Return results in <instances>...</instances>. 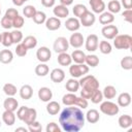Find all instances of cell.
<instances>
[{"mask_svg":"<svg viewBox=\"0 0 132 132\" xmlns=\"http://www.w3.org/2000/svg\"><path fill=\"white\" fill-rule=\"evenodd\" d=\"M85 114L79 107L70 105L65 107L59 117L61 129L66 132H78L85 126Z\"/></svg>","mask_w":132,"mask_h":132,"instance_id":"6da1fadb","label":"cell"},{"mask_svg":"<svg viewBox=\"0 0 132 132\" xmlns=\"http://www.w3.org/2000/svg\"><path fill=\"white\" fill-rule=\"evenodd\" d=\"M79 82V88L81 89H87L90 91H95L99 89V81L94 75H84L81 78L78 80Z\"/></svg>","mask_w":132,"mask_h":132,"instance_id":"7a4b0ae2","label":"cell"},{"mask_svg":"<svg viewBox=\"0 0 132 132\" xmlns=\"http://www.w3.org/2000/svg\"><path fill=\"white\" fill-rule=\"evenodd\" d=\"M113 45L118 50H129L132 46V37L129 34H118L113 38Z\"/></svg>","mask_w":132,"mask_h":132,"instance_id":"3957f363","label":"cell"},{"mask_svg":"<svg viewBox=\"0 0 132 132\" xmlns=\"http://www.w3.org/2000/svg\"><path fill=\"white\" fill-rule=\"evenodd\" d=\"M89 72V66L85 63L81 64H73V65H69V73L72 77L77 78V77H81L85 74H87Z\"/></svg>","mask_w":132,"mask_h":132,"instance_id":"277c9868","label":"cell"},{"mask_svg":"<svg viewBox=\"0 0 132 132\" xmlns=\"http://www.w3.org/2000/svg\"><path fill=\"white\" fill-rule=\"evenodd\" d=\"M99 108H100V111L102 113H104L106 116H110V117L117 116L119 113V111H120L119 105L116 104V103H113V102H111V101H108V100L102 102L100 104V107Z\"/></svg>","mask_w":132,"mask_h":132,"instance_id":"5b68a950","label":"cell"},{"mask_svg":"<svg viewBox=\"0 0 132 132\" xmlns=\"http://www.w3.org/2000/svg\"><path fill=\"white\" fill-rule=\"evenodd\" d=\"M69 47V41L67 40V38L65 37H58L55 42H54V45H53V48L55 51V53L57 54H60V53H65L67 52Z\"/></svg>","mask_w":132,"mask_h":132,"instance_id":"8992f818","label":"cell"},{"mask_svg":"<svg viewBox=\"0 0 132 132\" xmlns=\"http://www.w3.org/2000/svg\"><path fill=\"white\" fill-rule=\"evenodd\" d=\"M99 38L96 34H90L85 40V46L88 52H95L98 48Z\"/></svg>","mask_w":132,"mask_h":132,"instance_id":"52a82bcc","label":"cell"},{"mask_svg":"<svg viewBox=\"0 0 132 132\" xmlns=\"http://www.w3.org/2000/svg\"><path fill=\"white\" fill-rule=\"evenodd\" d=\"M101 33H102L104 38H106V39H113L119 34V29H118L117 26L109 24V25H105L102 28Z\"/></svg>","mask_w":132,"mask_h":132,"instance_id":"ba28073f","label":"cell"},{"mask_svg":"<svg viewBox=\"0 0 132 132\" xmlns=\"http://www.w3.org/2000/svg\"><path fill=\"white\" fill-rule=\"evenodd\" d=\"M51 57H52V52L46 46H41L36 52V58L41 63H46L47 61L51 60Z\"/></svg>","mask_w":132,"mask_h":132,"instance_id":"9c48e42d","label":"cell"},{"mask_svg":"<svg viewBox=\"0 0 132 132\" xmlns=\"http://www.w3.org/2000/svg\"><path fill=\"white\" fill-rule=\"evenodd\" d=\"M68 41H69V44L71 46H73L74 48H79L85 43V39H84L82 34L79 33V32H76V31L71 34Z\"/></svg>","mask_w":132,"mask_h":132,"instance_id":"30bf717a","label":"cell"},{"mask_svg":"<svg viewBox=\"0 0 132 132\" xmlns=\"http://www.w3.org/2000/svg\"><path fill=\"white\" fill-rule=\"evenodd\" d=\"M3 107L5 110L15 111L19 108V102L15 98H13V96H8L3 102Z\"/></svg>","mask_w":132,"mask_h":132,"instance_id":"8fae6325","label":"cell"},{"mask_svg":"<svg viewBox=\"0 0 132 132\" xmlns=\"http://www.w3.org/2000/svg\"><path fill=\"white\" fill-rule=\"evenodd\" d=\"M96 21V18H95V14L91 11H87L81 18H80V25H82L84 27H91L94 25Z\"/></svg>","mask_w":132,"mask_h":132,"instance_id":"7c38bea8","label":"cell"},{"mask_svg":"<svg viewBox=\"0 0 132 132\" xmlns=\"http://www.w3.org/2000/svg\"><path fill=\"white\" fill-rule=\"evenodd\" d=\"M51 79L56 84H60L65 79V72L61 68H55L51 72Z\"/></svg>","mask_w":132,"mask_h":132,"instance_id":"4fadbf2b","label":"cell"},{"mask_svg":"<svg viewBox=\"0 0 132 132\" xmlns=\"http://www.w3.org/2000/svg\"><path fill=\"white\" fill-rule=\"evenodd\" d=\"M45 27L50 31H56L61 27V21L57 16H51L45 21Z\"/></svg>","mask_w":132,"mask_h":132,"instance_id":"5bb4252c","label":"cell"},{"mask_svg":"<svg viewBox=\"0 0 132 132\" xmlns=\"http://www.w3.org/2000/svg\"><path fill=\"white\" fill-rule=\"evenodd\" d=\"M38 98L42 102H48L53 98V92L47 87H42L38 90Z\"/></svg>","mask_w":132,"mask_h":132,"instance_id":"9a60e30c","label":"cell"},{"mask_svg":"<svg viewBox=\"0 0 132 132\" xmlns=\"http://www.w3.org/2000/svg\"><path fill=\"white\" fill-rule=\"evenodd\" d=\"M89 3L93 13H101L105 9V3L103 0H90Z\"/></svg>","mask_w":132,"mask_h":132,"instance_id":"2e32d148","label":"cell"},{"mask_svg":"<svg viewBox=\"0 0 132 132\" xmlns=\"http://www.w3.org/2000/svg\"><path fill=\"white\" fill-rule=\"evenodd\" d=\"M65 27L71 32H75L80 28V22L77 18H68L65 22Z\"/></svg>","mask_w":132,"mask_h":132,"instance_id":"e0dca14e","label":"cell"},{"mask_svg":"<svg viewBox=\"0 0 132 132\" xmlns=\"http://www.w3.org/2000/svg\"><path fill=\"white\" fill-rule=\"evenodd\" d=\"M19 93H20V97L22 99L29 100L33 96V89H32V87L30 85H24V86L21 87Z\"/></svg>","mask_w":132,"mask_h":132,"instance_id":"ac0fdd59","label":"cell"},{"mask_svg":"<svg viewBox=\"0 0 132 132\" xmlns=\"http://www.w3.org/2000/svg\"><path fill=\"white\" fill-rule=\"evenodd\" d=\"M53 12H54L55 16H57V18H59V19H60V18H66V16H68V14H69V9L67 8V6L60 4V5H56V6L54 7Z\"/></svg>","mask_w":132,"mask_h":132,"instance_id":"d6986e66","label":"cell"},{"mask_svg":"<svg viewBox=\"0 0 132 132\" xmlns=\"http://www.w3.org/2000/svg\"><path fill=\"white\" fill-rule=\"evenodd\" d=\"M36 118H37V111H36V109H35V108H30V107H28V109H27V111H26V113H25V117H24V119H23V122H24L25 124L29 125V124H31L32 122L36 121Z\"/></svg>","mask_w":132,"mask_h":132,"instance_id":"ffe728a7","label":"cell"},{"mask_svg":"<svg viewBox=\"0 0 132 132\" xmlns=\"http://www.w3.org/2000/svg\"><path fill=\"white\" fill-rule=\"evenodd\" d=\"M113 21H114V15L109 11H103L99 15V23L102 25H109Z\"/></svg>","mask_w":132,"mask_h":132,"instance_id":"44dd1931","label":"cell"},{"mask_svg":"<svg viewBox=\"0 0 132 132\" xmlns=\"http://www.w3.org/2000/svg\"><path fill=\"white\" fill-rule=\"evenodd\" d=\"M131 103V96L129 93L127 92H124V93H121L118 97V105L121 106V107H127L129 106Z\"/></svg>","mask_w":132,"mask_h":132,"instance_id":"7402d4cb","label":"cell"},{"mask_svg":"<svg viewBox=\"0 0 132 132\" xmlns=\"http://www.w3.org/2000/svg\"><path fill=\"white\" fill-rule=\"evenodd\" d=\"M2 121L7 126H12L15 123V114H14V111L4 110V112L2 113Z\"/></svg>","mask_w":132,"mask_h":132,"instance_id":"603a6c76","label":"cell"},{"mask_svg":"<svg viewBox=\"0 0 132 132\" xmlns=\"http://www.w3.org/2000/svg\"><path fill=\"white\" fill-rule=\"evenodd\" d=\"M85 119H86L90 124H96V123L99 121V119H100L99 111L96 110V109H90V110H88V112L86 113Z\"/></svg>","mask_w":132,"mask_h":132,"instance_id":"cb8c5ba5","label":"cell"},{"mask_svg":"<svg viewBox=\"0 0 132 132\" xmlns=\"http://www.w3.org/2000/svg\"><path fill=\"white\" fill-rule=\"evenodd\" d=\"M13 60V54L10 50L0 51V62L3 64H9Z\"/></svg>","mask_w":132,"mask_h":132,"instance_id":"d4e9b609","label":"cell"},{"mask_svg":"<svg viewBox=\"0 0 132 132\" xmlns=\"http://www.w3.org/2000/svg\"><path fill=\"white\" fill-rule=\"evenodd\" d=\"M65 89L70 93H75L79 89V82L74 77L69 78L65 84Z\"/></svg>","mask_w":132,"mask_h":132,"instance_id":"484cf974","label":"cell"},{"mask_svg":"<svg viewBox=\"0 0 132 132\" xmlns=\"http://www.w3.org/2000/svg\"><path fill=\"white\" fill-rule=\"evenodd\" d=\"M72 61H74V63L76 64H81L85 63V59H86V54L80 51V50H75L72 52V54L70 55Z\"/></svg>","mask_w":132,"mask_h":132,"instance_id":"4316f807","label":"cell"},{"mask_svg":"<svg viewBox=\"0 0 132 132\" xmlns=\"http://www.w3.org/2000/svg\"><path fill=\"white\" fill-rule=\"evenodd\" d=\"M119 126L123 129H128L132 126V118L129 114H123L119 118Z\"/></svg>","mask_w":132,"mask_h":132,"instance_id":"83f0119b","label":"cell"},{"mask_svg":"<svg viewBox=\"0 0 132 132\" xmlns=\"http://www.w3.org/2000/svg\"><path fill=\"white\" fill-rule=\"evenodd\" d=\"M58 63L61 66H69V65H71V63H72L71 56L69 54H67L66 52L65 53H60L58 55Z\"/></svg>","mask_w":132,"mask_h":132,"instance_id":"f1b7e54d","label":"cell"},{"mask_svg":"<svg viewBox=\"0 0 132 132\" xmlns=\"http://www.w3.org/2000/svg\"><path fill=\"white\" fill-rule=\"evenodd\" d=\"M60 109H61V106L57 101H48V103L46 105V111L48 114L56 116V114H58Z\"/></svg>","mask_w":132,"mask_h":132,"instance_id":"f546056e","label":"cell"},{"mask_svg":"<svg viewBox=\"0 0 132 132\" xmlns=\"http://www.w3.org/2000/svg\"><path fill=\"white\" fill-rule=\"evenodd\" d=\"M22 43L28 48V50H31V48H34L36 45H37V39L35 36L33 35H28L26 36L23 40H22Z\"/></svg>","mask_w":132,"mask_h":132,"instance_id":"4dcf8cb0","label":"cell"},{"mask_svg":"<svg viewBox=\"0 0 132 132\" xmlns=\"http://www.w3.org/2000/svg\"><path fill=\"white\" fill-rule=\"evenodd\" d=\"M76 95H75V93H67V94H65L63 97H62V102H63V104L64 105H66V106H70V105H74V103H75V100H76Z\"/></svg>","mask_w":132,"mask_h":132,"instance_id":"1f68e13d","label":"cell"},{"mask_svg":"<svg viewBox=\"0 0 132 132\" xmlns=\"http://www.w3.org/2000/svg\"><path fill=\"white\" fill-rule=\"evenodd\" d=\"M72 11H73V14H74L77 19H80V18L88 11V8H87L86 5H84V4H75V5L73 6Z\"/></svg>","mask_w":132,"mask_h":132,"instance_id":"d6a6232c","label":"cell"},{"mask_svg":"<svg viewBox=\"0 0 132 132\" xmlns=\"http://www.w3.org/2000/svg\"><path fill=\"white\" fill-rule=\"evenodd\" d=\"M102 94H103V98H106V99H113L117 95V90L113 86H106L104 88V90L102 91Z\"/></svg>","mask_w":132,"mask_h":132,"instance_id":"836d02e7","label":"cell"},{"mask_svg":"<svg viewBox=\"0 0 132 132\" xmlns=\"http://www.w3.org/2000/svg\"><path fill=\"white\" fill-rule=\"evenodd\" d=\"M1 43L5 47H9V46H11L13 44L10 32H6L5 31V32L1 33Z\"/></svg>","mask_w":132,"mask_h":132,"instance_id":"e575fe53","label":"cell"},{"mask_svg":"<svg viewBox=\"0 0 132 132\" xmlns=\"http://www.w3.org/2000/svg\"><path fill=\"white\" fill-rule=\"evenodd\" d=\"M98 46H99V51L104 54V55H107V54H110L111 51H112V46L111 44L106 41V40H101L99 43H98Z\"/></svg>","mask_w":132,"mask_h":132,"instance_id":"d590c367","label":"cell"},{"mask_svg":"<svg viewBox=\"0 0 132 132\" xmlns=\"http://www.w3.org/2000/svg\"><path fill=\"white\" fill-rule=\"evenodd\" d=\"M50 68L45 63H40L35 67V73L38 76H45L46 74H48Z\"/></svg>","mask_w":132,"mask_h":132,"instance_id":"8d00e7d4","label":"cell"},{"mask_svg":"<svg viewBox=\"0 0 132 132\" xmlns=\"http://www.w3.org/2000/svg\"><path fill=\"white\" fill-rule=\"evenodd\" d=\"M121 7H122V5H121V3L118 0H111L107 4V9L111 13H118V12H120Z\"/></svg>","mask_w":132,"mask_h":132,"instance_id":"74e56055","label":"cell"},{"mask_svg":"<svg viewBox=\"0 0 132 132\" xmlns=\"http://www.w3.org/2000/svg\"><path fill=\"white\" fill-rule=\"evenodd\" d=\"M85 63L89 67H96L99 64V58L96 55H86Z\"/></svg>","mask_w":132,"mask_h":132,"instance_id":"f35d334b","label":"cell"},{"mask_svg":"<svg viewBox=\"0 0 132 132\" xmlns=\"http://www.w3.org/2000/svg\"><path fill=\"white\" fill-rule=\"evenodd\" d=\"M3 92L7 96H14L16 94V92H18V89L13 84L7 82V84H5L3 86Z\"/></svg>","mask_w":132,"mask_h":132,"instance_id":"ab89813d","label":"cell"},{"mask_svg":"<svg viewBox=\"0 0 132 132\" xmlns=\"http://www.w3.org/2000/svg\"><path fill=\"white\" fill-rule=\"evenodd\" d=\"M32 19H33V21H34L35 24H37V25H41V24L45 23V21H46V14H45L43 11L37 10Z\"/></svg>","mask_w":132,"mask_h":132,"instance_id":"60d3db41","label":"cell"},{"mask_svg":"<svg viewBox=\"0 0 132 132\" xmlns=\"http://www.w3.org/2000/svg\"><path fill=\"white\" fill-rule=\"evenodd\" d=\"M90 99H91L92 103L98 104V103L102 102V100H103V94H102V92H101L99 89H97V90H95V91L92 93Z\"/></svg>","mask_w":132,"mask_h":132,"instance_id":"b9f144b4","label":"cell"},{"mask_svg":"<svg viewBox=\"0 0 132 132\" xmlns=\"http://www.w3.org/2000/svg\"><path fill=\"white\" fill-rule=\"evenodd\" d=\"M121 67L124 70H131L132 69V57L126 56L121 60Z\"/></svg>","mask_w":132,"mask_h":132,"instance_id":"7bdbcfd3","label":"cell"},{"mask_svg":"<svg viewBox=\"0 0 132 132\" xmlns=\"http://www.w3.org/2000/svg\"><path fill=\"white\" fill-rule=\"evenodd\" d=\"M36 11H37V10H36V8H35L33 5H26V6L23 8V13H24V15H25L26 18H28V19H32V18L34 16V14H35Z\"/></svg>","mask_w":132,"mask_h":132,"instance_id":"ee69618b","label":"cell"},{"mask_svg":"<svg viewBox=\"0 0 132 132\" xmlns=\"http://www.w3.org/2000/svg\"><path fill=\"white\" fill-rule=\"evenodd\" d=\"M11 34V38H12V42L13 43H20L23 40V33L19 30V29H14L13 31L10 32Z\"/></svg>","mask_w":132,"mask_h":132,"instance_id":"f6af8a7d","label":"cell"},{"mask_svg":"<svg viewBox=\"0 0 132 132\" xmlns=\"http://www.w3.org/2000/svg\"><path fill=\"white\" fill-rule=\"evenodd\" d=\"M27 52H28V48L22 42L18 43V45L15 47V54H16V56H19V57H25L27 55Z\"/></svg>","mask_w":132,"mask_h":132,"instance_id":"bcb514c9","label":"cell"},{"mask_svg":"<svg viewBox=\"0 0 132 132\" xmlns=\"http://www.w3.org/2000/svg\"><path fill=\"white\" fill-rule=\"evenodd\" d=\"M74 105L77 106V107H79V108H81V109H85V108H87L88 105H89L88 99H85V98H82L81 96H80V97H76V100H75Z\"/></svg>","mask_w":132,"mask_h":132,"instance_id":"7dc6e473","label":"cell"},{"mask_svg":"<svg viewBox=\"0 0 132 132\" xmlns=\"http://www.w3.org/2000/svg\"><path fill=\"white\" fill-rule=\"evenodd\" d=\"M28 130L30 132H40L42 130V126L39 122L34 121V122H32L31 124L28 125Z\"/></svg>","mask_w":132,"mask_h":132,"instance_id":"c3c4849f","label":"cell"},{"mask_svg":"<svg viewBox=\"0 0 132 132\" xmlns=\"http://www.w3.org/2000/svg\"><path fill=\"white\" fill-rule=\"evenodd\" d=\"M24 18L22 15H18L15 16L13 20H12V27L15 28V29H21L23 26H24Z\"/></svg>","mask_w":132,"mask_h":132,"instance_id":"681fc988","label":"cell"},{"mask_svg":"<svg viewBox=\"0 0 132 132\" xmlns=\"http://www.w3.org/2000/svg\"><path fill=\"white\" fill-rule=\"evenodd\" d=\"M61 128L58 126V124H56L55 122H51L46 125L45 131L46 132H61Z\"/></svg>","mask_w":132,"mask_h":132,"instance_id":"f907efd6","label":"cell"},{"mask_svg":"<svg viewBox=\"0 0 132 132\" xmlns=\"http://www.w3.org/2000/svg\"><path fill=\"white\" fill-rule=\"evenodd\" d=\"M1 26L4 28V29H10L12 27V20L8 19L7 16H3L1 19Z\"/></svg>","mask_w":132,"mask_h":132,"instance_id":"816d5d0a","label":"cell"},{"mask_svg":"<svg viewBox=\"0 0 132 132\" xmlns=\"http://www.w3.org/2000/svg\"><path fill=\"white\" fill-rule=\"evenodd\" d=\"M4 15L7 16V18L10 19V20H13L15 16L19 15V11H18L15 8H8V9L5 11V14H4Z\"/></svg>","mask_w":132,"mask_h":132,"instance_id":"f5cc1de1","label":"cell"},{"mask_svg":"<svg viewBox=\"0 0 132 132\" xmlns=\"http://www.w3.org/2000/svg\"><path fill=\"white\" fill-rule=\"evenodd\" d=\"M122 16L124 18V20L128 23H132V10L131 9H125L122 12Z\"/></svg>","mask_w":132,"mask_h":132,"instance_id":"db71d44e","label":"cell"},{"mask_svg":"<svg viewBox=\"0 0 132 132\" xmlns=\"http://www.w3.org/2000/svg\"><path fill=\"white\" fill-rule=\"evenodd\" d=\"M27 109H28V106H21V107L18 108V110H16V117H18L19 120L23 121V119H24V117H25V113H26Z\"/></svg>","mask_w":132,"mask_h":132,"instance_id":"11a10c76","label":"cell"},{"mask_svg":"<svg viewBox=\"0 0 132 132\" xmlns=\"http://www.w3.org/2000/svg\"><path fill=\"white\" fill-rule=\"evenodd\" d=\"M93 92L94 91H90V90H87V89H81L80 96L82 98H85V99H90V97H91V95H92Z\"/></svg>","mask_w":132,"mask_h":132,"instance_id":"9f6ffc18","label":"cell"},{"mask_svg":"<svg viewBox=\"0 0 132 132\" xmlns=\"http://www.w3.org/2000/svg\"><path fill=\"white\" fill-rule=\"evenodd\" d=\"M56 0H41V4L44 7H53L55 5Z\"/></svg>","mask_w":132,"mask_h":132,"instance_id":"6f0895ef","label":"cell"},{"mask_svg":"<svg viewBox=\"0 0 132 132\" xmlns=\"http://www.w3.org/2000/svg\"><path fill=\"white\" fill-rule=\"evenodd\" d=\"M121 5H123L124 8H126V9H131V7H132V0H122L121 1Z\"/></svg>","mask_w":132,"mask_h":132,"instance_id":"680465c9","label":"cell"},{"mask_svg":"<svg viewBox=\"0 0 132 132\" xmlns=\"http://www.w3.org/2000/svg\"><path fill=\"white\" fill-rule=\"evenodd\" d=\"M60 3L62 5H65V6H69L73 3V0H60Z\"/></svg>","mask_w":132,"mask_h":132,"instance_id":"91938a15","label":"cell"},{"mask_svg":"<svg viewBox=\"0 0 132 132\" xmlns=\"http://www.w3.org/2000/svg\"><path fill=\"white\" fill-rule=\"evenodd\" d=\"M12 3H13L14 5H16V6H22L25 2H24L23 0H12Z\"/></svg>","mask_w":132,"mask_h":132,"instance_id":"94428289","label":"cell"},{"mask_svg":"<svg viewBox=\"0 0 132 132\" xmlns=\"http://www.w3.org/2000/svg\"><path fill=\"white\" fill-rule=\"evenodd\" d=\"M28 129H26V128H24V127H20V128H16L15 129V132H19V131H24V132H26Z\"/></svg>","mask_w":132,"mask_h":132,"instance_id":"6125c7cd","label":"cell"},{"mask_svg":"<svg viewBox=\"0 0 132 132\" xmlns=\"http://www.w3.org/2000/svg\"><path fill=\"white\" fill-rule=\"evenodd\" d=\"M0 43H1V33H0Z\"/></svg>","mask_w":132,"mask_h":132,"instance_id":"be15d7a7","label":"cell"},{"mask_svg":"<svg viewBox=\"0 0 132 132\" xmlns=\"http://www.w3.org/2000/svg\"><path fill=\"white\" fill-rule=\"evenodd\" d=\"M0 14H1V6H0Z\"/></svg>","mask_w":132,"mask_h":132,"instance_id":"e7e4bbea","label":"cell"},{"mask_svg":"<svg viewBox=\"0 0 132 132\" xmlns=\"http://www.w3.org/2000/svg\"><path fill=\"white\" fill-rule=\"evenodd\" d=\"M23 1H24V2H26V1H28V0H23Z\"/></svg>","mask_w":132,"mask_h":132,"instance_id":"03108f58","label":"cell"},{"mask_svg":"<svg viewBox=\"0 0 132 132\" xmlns=\"http://www.w3.org/2000/svg\"><path fill=\"white\" fill-rule=\"evenodd\" d=\"M0 126H1V123H0Z\"/></svg>","mask_w":132,"mask_h":132,"instance_id":"003e7915","label":"cell"}]
</instances>
